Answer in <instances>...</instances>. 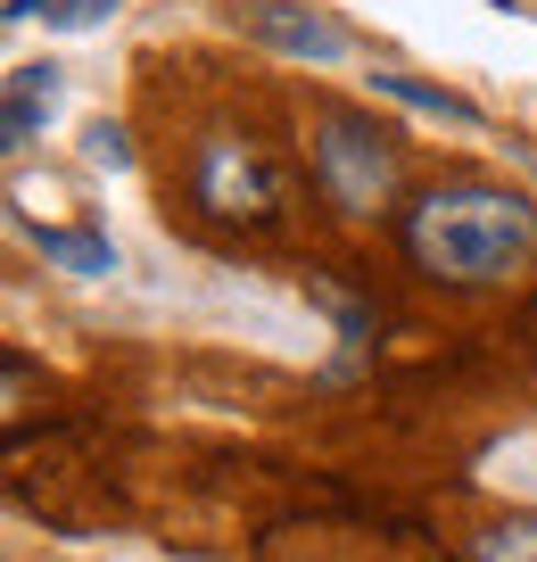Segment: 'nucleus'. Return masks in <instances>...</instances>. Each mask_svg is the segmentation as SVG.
<instances>
[{
  "label": "nucleus",
  "mask_w": 537,
  "mask_h": 562,
  "mask_svg": "<svg viewBox=\"0 0 537 562\" xmlns=\"http://www.w3.org/2000/svg\"><path fill=\"white\" fill-rule=\"evenodd\" d=\"M471 562H537V513H504L471 538Z\"/></svg>",
  "instance_id": "8"
},
{
  "label": "nucleus",
  "mask_w": 537,
  "mask_h": 562,
  "mask_svg": "<svg viewBox=\"0 0 537 562\" xmlns=\"http://www.w3.org/2000/svg\"><path fill=\"white\" fill-rule=\"evenodd\" d=\"M306 166H314V191L339 215H381L398 199V133L372 124L365 108H314Z\"/></svg>",
  "instance_id": "2"
},
{
  "label": "nucleus",
  "mask_w": 537,
  "mask_h": 562,
  "mask_svg": "<svg viewBox=\"0 0 537 562\" xmlns=\"http://www.w3.org/2000/svg\"><path fill=\"white\" fill-rule=\"evenodd\" d=\"M191 199L215 215V224L273 232L281 215H290V175H281L248 133H208L191 149Z\"/></svg>",
  "instance_id": "3"
},
{
  "label": "nucleus",
  "mask_w": 537,
  "mask_h": 562,
  "mask_svg": "<svg viewBox=\"0 0 537 562\" xmlns=\"http://www.w3.org/2000/svg\"><path fill=\"white\" fill-rule=\"evenodd\" d=\"M232 25H240L248 42H265V50H281V58H314V67L347 58V34L323 18V9H306V0H240Z\"/></svg>",
  "instance_id": "4"
},
{
  "label": "nucleus",
  "mask_w": 537,
  "mask_h": 562,
  "mask_svg": "<svg viewBox=\"0 0 537 562\" xmlns=\"http://www.w3.org/2000/svg\"><path fill=\"white\" fill-rule=\"evenodd\" d=\"M9 18H42V25H58V34H83V25L116 18V0H9Z\"/></svg>",
  "instance_id": "9"
},
{
  "label": "nucleus",
  "mask_w": 537,
  "mask_h": 562,
  "mask_svg": "<svg viewBox=\"0 0 537 562\" xmlns=\"http://www.w3.org/2000/svg\"><path fill=\"white\" fill-rule=\"evenodd\" d=\"M0 389H9V430H18L25 397H34V364H25V356H0Z\"/></svg>",
  "instance_id": "10"
},
{
  "label": "nucleus",
  "mask_w": 537,
  "mask_h": 562,
  "mask_svg": "<svg viewBox=\"0 0 537 562\" xmlns=\"http://www.w3.org/2000/svg\"><path fill=\"white\" fill-rule=\"evenodd\" d=\"M58 108V67H9V100H0V149H25V140L51 124Z\"/></svg>",
  "instance_id": "5"
},
{
  "label": "nucleus",
  "mask_w": 537,
  "mask_h": 562,
  "mask_svg": "<svg viewBox=\"0 0 537 562\" xmlns=\"http://www.w3.org/2000/svg\"><path fill=\"white\" fill-rule=\"evenodd\" d=\"M372 91H389V100L422 108V116H438V124H480L471 100H455V91H438V83H414V75H372Z\"/></svg>",
  "instance_id": "7"
},
{
  "label": "nucleus",
  "mask_w": 537,
  "mask_h": 562,
  "mask_svg": "<svg viewBox=\"0 0 537 562\" xmlns=\"http://www.w3.org/2000/svg\"><path fill=\"white\" fill-rule=\"evenodd\" d=\"M91 158H100V166H124L133 149H124V133H116V124H91Z\"/></svg>",
  "instance_id": "11"
},
{
  "label": "nucleus",
  "mask_w": 537,
  "mask_h": 562,
  "mask_svg": "<svg viewBox=\"0 0 537 562\" xmlns=\"http://www.w3.org/2000/svg\"><path fill=\"white\" fill-rule=\"evenodd\" d=\"M405 257L447 290L513 281L537 257V199L504 182H438L405 215Z\"/></svg>",
  "instance_id": "1"
},
{
  "label": "nucleus",
  "mask_w": 537,
  "mask_h": 562,
  "mask_svg": "<svg viewBox=\"0 0 537 562\" xmlns=\"http://www.w3.org/2000/svg\"><path fill=\"white\" fill-rule=\"evenodd\" d=\"M25 240L42 248V257L58 265V273H116V248L100 240V232H58V224H25Z\"/></svg>",
  "instance_id": "6"
}]
</instances>
